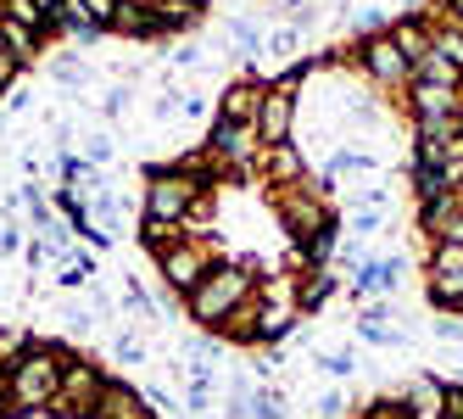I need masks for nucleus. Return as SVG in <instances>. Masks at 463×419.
<instances>
[{"label": "nucleus", "instance_id": "34", "mask_svg": "<svg viewBox=\"0 0 463 419\" xmlns=\"http://www.w3.org/2000/svg\"><path fill=\"white\" fill-rule=\"evenodd\" d=\"M430 330H436L441 341H463V319H447V313H441V319H436Z\"/></svg>", "mask_w": 463, "mask_h": 419}, {"label": "nucleus", "instance_id": "38", "mask_svg": "<svg viewBox=\"0 0 463 419\" xmlns=\"http://www.w3.org/2000/svg\"><path fill=\"white\" fill-rule=\"evenodd\" d=\"M174 62H179V68H202V51H195V45H179Z\"/></svg>", "mask_w": 463, "mask_h": 419}, {"label": "nucleus", "instance_id": "17", "mask_svg": "<svg viewBox=\"0 0 463 419\" xmlns=\"http://www.w3.org/2000/svg\"><path fill=\"white\" fill-rule=\"evenodd\" d=\"M413 79H424V84H441V90H463V73L452 68L447 56H436V51H430V56L419 62V68H413Z\"/></svg>", "mask_w": 463, "mask_h": 419}, {"label": "nucleus", "instance_id": "43", "mask_svg": "<svg viewBox=\"0 0 463 419\" xmlns=\"http://www.w3.org/2000/svg\"><path fill=\"white\" fill-rule=\"evenodd\" d=\"M452 308H458V313H463V297H458V302H452Z\"/></svg>", "mask_w": 463, "mask_h": 419}, {"label": "nucleus", "instance_id": "30", "mask_svg": "<svg viewBox=\"0 0 463 419\" xmlns=\"http://www.w3.org/2000/svg\"><path fill=\"white\" fill-rule=\"evenodd\" d=\"M296 45H302V28H279V34L269 40V51H274V56H296Z\"/></svg>", "mask_w": 463, "mask_h": 419}, {"label": "nucleus", "instance_id": "40", "mask_svg": "<svg viewBox=\"0 0 463 419\" xmlns=\"http://www.w3.org/2000/svg\"><path fill=\"white\" fill-rule=\"evenodd\" d=\"M447 17H452V23L463 28V0H447Z\"/></svg>", "mask_w": 463, "mask_h": 419}, {"label": "nucleus", "instance_id": "16", "mask_svg": "<svg viewBox=\"0 0 463 419\" xmlns=\"http://www.w3.org/2000/svg\"><path fill=\"white\" fill-rule=\"evenodd\" d=\"M34 28H23V23H12L6 12H0V51H6L12 62H28V56H34Z\"/></svg>", "mask_w": 463, "mask_h": 419}, {"label": "nucleus", "instance_id": "12", "mask_svg": "<svg viewBox=\"0 0 463 419\" xmlns=\"http://www.w3.org/2000/svg\"><path fill=\"white\" fill-rule=\"evenodd\" d=\"M95 419H156V414L146 408V392H135V386H123V380H107L101 403H95Z\"/></svg>", "mask_w": 463, "mask_h": 419}, {"label": "nucleus", "instance_id": "13", "mask_svg": "<svg viewBox=\"0 0 463 419\" xmlns=\"http://www.w3.org/2000/svg\"><path fill=\"white\" fill-rule=\"evenodd\" d=\"M257 112H262V84L241 79V84H229V90H223V101H218V118H223V123L257 129Z\"/></svg>", "mask_w": 463, "mask_h": 419}, {"label": "nucleus", "instance_id": "39", "mask_svg": "<svg viewBox=\"0 0 463 419\" xmlns=\"http://www.w3.org/2000/svg\"><path fill=\"white\" fill-rule=\"evenodd\" d=\"M12 73H17V62H12V56H6V51H0V84H6V79H12Z\"/></svg>", "mask_w": 463, "mask_h": 419}, {"label": "nucleus", "instance_id": "5", "mask_svg": "<svg viewBox=\"0 0 463 419\" xmlns=\"http://www.w3.org/2000/svg\"><path fill=\"white\" fill-rule=\"evenodd\" d=\"M101 386H107V375L95 369L90 358H68V364H61V392H56L51 414H61V419H95Z\"/></svg>", "mask_w": 463, "mask_h": 419}, {"label": "nucleus", "instance_id": "24", "mask_svg": "<svg viewBox=\"0 0 463 419\" xmlns=\"http://www.w3.org/2000/svg\"><path fill=\"white\" fill-rule=\"evenodd\" d=\"M246 408H251V419H285V392H274V386L269 392H251Z\"/></svg>", "mask_w": 463, "mask_h": 419}, {"label": "nucleus", "instance_id": "25", "mask_svg": "<svg viewBox=\"0 0 463 419\" xmlns=\"http://www.w3.org/2000/svg\"><path fill=\"white\" fill-rule=\"evenodd\" d=\"M112 358H118V364H146V341H140L135 330L112 336Z\"/></svg>", "mask_w": 463, "mask_h": 419}, {"label": "nucleus", "instance_id": "1", "mask_svg": "<svg viewBox=\"0 0 463 419\" xmlns=\"http://www.w3.org/2000/svg\"><path fill=\"white\" fill-rule=\"evenodd\" d=\"M61 364H68V352H56V347H23L6 364V414H45V408H56Z\"/></svg>", "mask_w": 463, "mask_h": 419}, {"label": "nucleus", "instance_id": "15", "mask_svg": "<svg viewBox=\"0 0 463 419\" xmlns=\"http://www.w3.org/2000/svg\"><path fill=\"white\" fill-rule=\"evenodd\" d=\"M391 40H396V45H402V56L413 62V68H419V62L430 56V28H424L419 17H402V23H396V28H391Z\"/></svg>", "mask_w": 463, "mask_h": 419}, {"label": "nucleus", "instance_id": "28", "mask_svg": "<svg viewBox=\"0 0 463 419\" xmlns=\"http://www.w3.org/2000/svg\"><path fill=\"white\" fill-rule=\"evenodd\" d=\"M51 73H56L61 84H84V79H90V68H84V62H73V56H56Z\"/></svg>", "mask_w": 463, "mask_h": 419}, {"label": "nucleus", "instance_id": "10", "mask_svg": "<svg viewBox=\"0 0 463 419\" xmlns=\"http://www.w3.org/2000/svg\"><path fill=\"white\" fill-rule=\"evenodd\" d=\"M257 174L269 179L274 190H290V185L307 179V163H302V151L285 140V146H262V151H257Z\"/></svg>", "mask_w": 463, "mask_h": 419}, {"label": "nucleus", "instance_id": "18", "mask_svg": "<svg viewBox=\"0 0 463 419\" xmlns=\"http://www.w3.org/2000/svg\"><path fill=\"white\" fill-rule=\"evenodd\" d=\"M218 330H223L229 341H241V347H251V341H262V336H257V302H241V308H235V313H229V319H223V325H218Z\"/></svg>", "mask_w": 463, "mask_h": 419}, {"label": "nucleus", "instance_id": "31", "mask_svg": "<svg viewBox=\"0 0 463 419\" xmlns=\"http://www.w3.org/2000/svg\"><path fill=\"white\" fill-rule=\"evenodd\" d=\"M441 419H463V386H441Z\"/></svg>", "mask_w": 463, "mask_h": 419}, {"label": "nucleus", "instance_id": "37", "mask_svg": "<svg viewBox=\"0 0 463 419\" xmlns=\"http://www.w3.org/2000/svg\"><path fill=\"white\" fill-rule=\"evenodd\" d=\"M107 112H112V118H123V112H128V90H123V84L107 95Z\"/></svg>", "mask_w": 463, "mask_h": 419}, {"label": "nucleus", "instance_id": "36", "mask_svg": "<svg viewBox=\"0 0 463 419\" xmlns=\"http://www.w3.org/2000/svg\"><path fill=\"white\" fill-rule=\"evenodd\" d=\"M28 107H34V95H28V90H12V101H6V118H23Z\"/></svg>", "mask_w": 463, "mask_h": 419}, {"label": "nucleus", "instance_id": "6", "mask_svg": "<svg viewBox=\"0 0 463 419\" xmlns=\"http://www.w3.org/2000/svg\"><path fill=\"white\" fill-rule=\"evenodd\" d=\"M296 84H302V73H285L274 90H262V112H257V140H262V146H285V140H290V123H296Z\"/></svg>", "mask_w": 463, "mask_h": 419}, {"label": "nucleus", "instance_id": "35", "mask_svg": "<svg viewBox=\"0 0 463 419\" xmlns=\"http://www.w3.org/2000/svg\"><path fill=\"white\" fill-rule=\"evenodd\" d=\"M179 112H184V118H207V112H213V101H207V95H184Z\"/></svg>", "mask_w": 463, "mask_h": 419}, {"label": "nucleus", "instance_id": "7", "mask_svg": "<svg viewBox=\"0 0 463 419\" xmlns=\"http://www.w3.org/2000/svg\"><path fill=\"white\" fill-rule=\"evenodd\" d=\"M156 269H162V280H168L179 297H190L195 285H202V280L213 274V252H207L202 241L190 235V241H179V246H168V252H162V257H156Z\"/></svg>", "mask_w": 463, "mask_h": 419}, {"label": "nucleus", "instance_id": "4", "mask_svg": "<svg viewBox=\"0 0 463 419\" xmlns=\"http://www.w3.org/2000/svg\"><path fill=\"white\" fill-rule=\"evenodd\" d=\"M324 196H329V179L324 185H290V190H279V224L296 235V241H318L324 230H335V224H329V207H324Z\"/></svg>", "mask_w": 463, "mask_h": 419}, {"label": "nucleus", "instance_id": "22", "mask_svg": "<svg viewBox=\"0 0 463 419\" xmlns=\"http://www.w3.org/2000/svg\"><path fill=\"white\" fill-rule=\"evenodd\" d=\"M447 274H463V246L436 241V252H430V280H447Z\"/></svg>", "mask_w": 463, "mask_h": 419}, {"label": "nucleus", "instance_id": "2", "mask_svg": "<svg viewBox=\"0 0 463 419\" xmlns=\"http://www.w3.org/2000/svg\"><path fill=\"white\" fill-rule=\"evenodd\" d=\"M241 302H251V274H246L241 263H213V274H207V280L184 297L190 319H202L207 330H218L223 319L241 308Z\"/></svg>", "mask_w": 463, "mask_h": 419}, {"label": "nucleus", "instance_id": "44", "mask_svg": "<svg viewBox=\"0 0 463 419\" xmlns=\"http://www.w3.org/2000/svg\"><path fill=\"white\" fill-rule=\"evenodd\" d=\"M424 419H441V414H424Z\"/></svg>", "mask_w": 463, "mask_h": 419}, {"label": "nucleus", "instance_id": "32", "mask_svg": "<svg viewBox=\"0 0 463 419\" xmlns=\"http://www.w3.org/2000/svg\"><path fill=\"white\" fill-rule=\"evenodd\" d=\"M341 414H346V397L341 392H324L318 397V419H341Z\"/></svg>", "mask_w": 463, "mask_h": 419}, {"label": "nucleus", "instance_id": "11", "mask_svg": "<svg viewBox=\"0 0 463 419\" xmlns=\"http://www.w3.org/2000/svg\"><path fill=\"white\" fill-rule=\"evenodd\" d=\"M251 146L262 151V140H257V129H241V123H223V118H213V135H207V151L218 157L223 168H229V163H246V157H251Z\"/></svg>", "mask_w": 463, "mask_h": 419}, {"label": "nucleus", "instance_id": "29", "mask_svg": "<svg viewBox=\"0 0 463 419\" xmlns=\"http://www.w3.org/2000/svg\"><path fill=\"white\" fill-rule=\"evenodd\" d=\"M430 291H436V302H447V308H452V302L463 297V274H447V280H430Z\"/></svg>", "mask_w": 463, "mask_h": 419}, {"label": "nucleus", "instance_id": "33", "mask_svg": "<svg viewBox=\"0 0 463 419\" xmlns=\"http://www.w3.org/2000/svg\"><path fill=\"white\" fill-rule=\"evenodd\" d=\"M101 163H112V140L107 135H90V168H101Z\"/></svg>", "mask_w": 463, "mask_h": 419}, {"label": "nucleus", "instance_id": "14", "mask_svg": "<svg viewBox=\"0 0 463 419\" xmlns=\"http://www.w3.org/2000/svg\"><path fill=\"white\" fill-rule=\"evenodd\" d=\"M118 34H162V17H156V0H118V17H112Z\"/></svg>", "mask_w": 463, "mask_h": 419}, {"label": "nucleus", "instance_id": "3", "mask_svg": "<svg viewBox=\"0 0 463 419\" xmlns=\"http://www.w3.org/2000/svg\"><path fill=\"white\" fill-rule=\"evenodd\" d=\"M207 202V185L190 179L184 168H156L146 179V218L156 224H190V213Z\"/></svg>", "mask_w": 463, "mask_h": 419}, {"label": "nucleus", "instance_id": "42", "mask_svg": "<svg viewBox=\"0 0 463 419\" xmlns=\"http://www.w3.org/2000/svg\"><path fill=\"white\" fill-rule=\"evenodd\" d=\"M363 419H385V414H363Z\"/></svg>", "mask_w": 463, "mask_h": 419}, {"label": "nucleus", "instance_id": "26", "mask_svg": "<svg viewBox=\"0 0 463 419\" xmlns=\"http://www.w3.org/2000/svg\"><path fill=\"white\" fill-rule=\"evenodd\" d=\"M318 369H324V375H335V380H346L357 364H352V352H346V347H335V352H324V358H318Z\"/></svg>", "mask_w": 463, "mask_h": 419}, {"label": "nucleus", "instance_id": "27", "mask_svg": "<svg viewBox=\"0 0 463 419\" xmlns=\"http://www.w3.org/2000/svg\"><path fill=\"white\" fill-rule=\"evenodd\" d=\"M229 40H241V45H246V56H257V51H262L257 23H246V17H235V23H229Z\"/></svg>", "mask_w": 463, "mask_h": 419}, {"label": "nucleus", "instance_id": "8", "mask_svg": "<svg viewBox=\"0 0 463 419\" xmlns=\"http://www.w3.org/2000/svg\"><path fill=\"white\" fill-rule=\"evenodd\" d=\"M357 56H363V68H369L374 84H408L413 79V62L402 56V45H396L391 34H369Z\"/></svg>", "mask_w": 463, "mask_h": 419}, {"label": "nucleus", "instance_id": "21", "mask_svg": "<svg viewBox=\"0 0 463 419\" xmlns=\"http://www.w3.org/2000/svg\"><path fill=\"white\" fill-rule=\"evenodd\" d=\"M430 51L447 56L452 68L463 73V28H458V23H452V28H430Z\"/></svg>", "mask_w": 463, "mask_h": 419}, {"label": "nucleus", "instance_id": "23", "mask_svg": "<svg viewBox=\"0 0 463 419\" xmlns=\"http://www.w3.org/2000/svg\"><path fill=\"white\" fill-rule=\"evenodd\" d=\"M73 12H79L90 28H112V17H118V0H73Z\"/></svg>", "mask_w": 463, "mask_h": 419}, {"label": "nucleus", "instance_id": "19", "mask_svg": "<svg viewBox=\"0 0 463 419\" xmlns=\"http://www.w3.org/2000/svg\"><path fill=\"white\" fill-rule=\"evenodd\" d=\"M179 241H190V224H156V218H146V246L162 257L168 246H179Z\"/></svg>", "mask_w": 463, "mask_h": 419}, {"label": "nucleus", "instance_id": "20", "mask_svg": "<svg viewBox=\"0 0 463 419\" xmlns=\"http://www.w3.org/2000/svg\"><path fill=\"white\" fill-rule=\"evenodd\" d=\"M357 336H369V341H380V347H402V330H391L380 308H369V313H357Z\"/></svg>", "mask_w": 463, "mask_h": 419}, {"label": "nucleus", "instance_id": "41", "mask_svg": "<svg viewBox=\"0 0 463 419\" xmlns=\"http://www.w3.org/2000/svg\"><path fill=\"white\" fill-rule=\"evenodd\" d=\"M184 6H207V0H184Z\"/></svg>", "mask_w": 463, "mask_h": 419}, {"label": "nucleus", "instance_id": "9", "mask_svg": "<svg viewBox=\"0 0 463 419\" xmlns=\"http://www.w3.org/2000/svg\"><path fill=\"white\" fill-rule=\"evenodd\" d=\"M408 107H413L419 129H430V123H458V112H463V95H458V90H441V84H424V79H413Z\"/></svg>", "mask_w": 463, "mask_h": 419}]
</instances>
